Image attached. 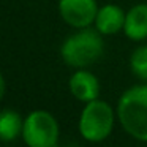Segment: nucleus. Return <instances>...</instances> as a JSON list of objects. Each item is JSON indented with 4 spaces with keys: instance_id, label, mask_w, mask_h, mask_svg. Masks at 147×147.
I'll use <instances>...</instances> for the list:
<instances>
[{
    "instance_id": "obj_2",
    "label": "nucleus",
    "mask_w": 147,
    "mask_h": 147,
    "mask_svg": "<svg viewBox=\"0 0 147 147\" xmlns=\"http://www.w3.org/2000/svg\"><path fill=\"white\" fill-rule=\"evenodd\" d=\"M103 51H105V43L100 32L86 27L65 40L60 54L68 67L79 70L95 63L103 55Z\"/></svg>"
},
{
    "instance_id": "obj_9",
    "label": "nucleus",
    "mask_w": 147,
    "mask_h": 147,
    "mask_svg": "<svg viewBox=\"0 0 147 147\" xmlns=\"http://www.w3.org/2000/svg\"><path fill=\"white\" fill-rule=\"evenodd\" d=\"M24 122L16 111L3 109L0 111V141H13L22 134Z\"/></svg>"
},
{
    "instance_id": "obj_8",
    "label": "nucleus",
    "mask_w": 147,
    "mask_h": 147,
    "mask_svg": "<svg viewBox=\"0 0 147 147\" xmlns=\"http://www.w3.org/2000/svg\"><path fill=\"white\" fill-rule=\"evenodd\" d=\"M123 32L133 41L147 38V5H136L128 11L125 16Z\"/></svg>"
},
{
    "instance_id": "obj_6",
    "label": "nucleus",
    "mask_w": 147,
    "mask_h": 147,
    "mask_svg": "<svg viewBox=\"0 0 147 147\" xmlns=\"http://www.w3.org/2000/svg\"><path fill=\"white\" fill-rule=\"evenodd\" d=\"M70 90L74 98H78L79 101L89 103L98 98L100 82L93 73L79 68L70 79Z\"/></svg>"
},
{
    "instance_id": "obj_5",
    "label": "nucleus",
    "mask_w": 147,
    "mask_h": 147,
    "mask_svg": "<svg viewBox=\"0 0 147 147\" xmlns=\"http://www.w3.org/2000/svg\"><path fill=\"white\" fill-rule=\"evenodd\" d=\"M59 13L68 26L86 29L95 22L98 7L96 0H60Z\"/></svg>"
},
{
    "instance_id": "obj_7",
    "label": "nucleus",
    "mask_w": 147,
    "mask_h": 147,
    "mask_svg": "<svg viewBox=\"0 0 147 147\" xmlns=\"http://www.w3.org/2000/svg\"><path fill=\"white\" fill-rule=\"evenodd\" d=\"M127 14L117 5H105L98 10L95 19V29L103 35H114L125 26Z\"/></svg>"
},
{
    "instance_id": "obj_11",
    "label": "nucleus",
    "mask_w": 147,
    "mask_h": 147,
    "mask_svg": "<svg viewBox=\"0 0 147 147\" xmlns=\"http://www.w3.org/2000/svg\"><path fill=\"white\" fill-rule=\"evenodd\" d=\"M5 79H3V76H2V73H0V100L3 98V95H5Z\"/></svg>"
},
{
    "instance_id": "obj_3",
    "label": "nucleus",
    "mask_w": 147,
    "mask_h": 147,
    "mask_svg": "<svg viewBox=\"0 0 147 147\" xmlns=\"http://www.w3.org/2000/svg\"><path fill=\"white\" fill-rule=\"evenodd\" d=\"M114 127V112L106 101L98 98L86 105L81 112L79 131L84 139L90 142H100L111 134Z\"/></svg>"
},
{
    "instance_id": "obj_10",
    "label": "nucleus",
    "mask_w": 147,
    "mask_h": 147,
    "mask_svg": "<svg viewBox=\"0 0 147 147\" xmlns=\"http://www.w3.org/2000/svg\"><path fill=\"white\" fill-rule=\"evenodd\" d=\"M130 65H131V71L139 79L147 81V46H139L131 54Z\"/></svg>"
},
{
    "instance_id": "obj_1",
    "label": "nucleus",
    "mask_w": 147,
    "mask_h": 147,
    "mask_svg": "<svg viewBox=\"0 0 147 147\" xmlns=\"http://www.w3.org/2000/svg\"><path fill=\"white\" fill-rule=\"evenodd\" d=\"M117 114L128 134L147 142V84L125 90L119 100Z\"/></svg>"
},
{
    "instance_id": "obj_4",
    "label": "nucleus",
    "mask_w": 147,
    "mask_h": 147,
    "mask_svg": "<svg viewBox=\"0 0 147 147\" xmlns=\"http://www.w3.org/2000/svg\"><path fill=\"white\" fill-rule=\"evenodd\" d=\"M24 142L29 147H55L59 141V123L48 111H33L24 120Z\"/></svg>"
}]
</instances>
